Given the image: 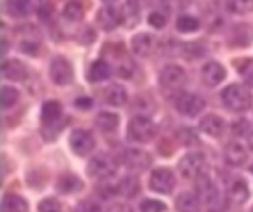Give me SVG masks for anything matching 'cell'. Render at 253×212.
I'll use <instances>...</instances> for the list:
<instances>
[{
  "label": "cell",
  "instance_id": "obj_1",
  "mask_svg": "<svg viewBox=\"0 0 253 212\" xmlns=\"http://www.w3.org/2000/svg\"><path fill=\"white\" fill-rule=\"evenodd\" d=\"M221 100H224V105L228 107L230 112H247L253 103L251 91L244 85H228L221 91Z\"/></svg>",
  "mask_w": 253,
  "mask_h": 212
},
{
  "label": "cell",
  "instance_id": "obj_2",
  "mask_svg": "<svg viewBox=\"0 0 253 212\" xmlns=\"http://www.w3.org/2000/svg\"><path fill=\"white\" fill-rule=\"evenodd\" d=\"M196 194L201 196L203 206L208 208L210 212H221V192H219L214 178L210 176H199V192Z\"/></svg>",
  "mask_w": 253,
  "mask_h": 212
},
{
  "label": "cell",
  "instance_id": "obj_3",
  "mask_svg": "<svg viewBox=\"0 0 253 212\" xmlns=\"http://www.w3.org/2000/svg\"><path fill=\"white\" fill-rule=\"evenodd\" d=\"M155 132H158V128H155V124L151 121L148 117H135L130 119L128 124V137L132 141H139V144H146V141H153Z\"/></svg>",
  "mask_w": 253,
  "mask_h": 212
},
{
  "label": "cell",
  "instance_id": "obj_4",
  "mask_svg": "<svg viewBox=\"0 0 253 212\" xmlns=\"http://www.w3.org/2000/svg\"><path fill=\"white\" fill-rule=\"evenodd\" d=\"M69 146H71V151H73L76 155H80V158H87V155L94 153L96 139H94V135H91L89 130L76 128L69 135Z\"/></svg>",
  "mask_w": 253,
  "mask_h": 212
},
{
  "label": "cell",
  "instance_id": "obj_5",
  "mask_svg": "<svg viewBox=\"0 0 253 212\" xmlns=\"http://www.w3.org/2000/svg\"><path fill=\"white\" fill-rule=\"evenodd\" d=\"M203 167H206V155L203 153H187L180 158V162H178V173H180V178H185V180H192V178H199L201 173H203Z\"/></svg>",
  "mask_w": 253,
  "mask_h": 212
},
{
  "label": "cell",
  "instance_id": "obj_6",
  "mask_svg": "<svg viewBox=\"0 0 253 212\" xmlns=\"http://www.w3.org/2000/svg\"><path fill=\"white\" fill-rule=\"evenodd\" d=\"M187 83V71L178 64H167L165 69L160 71V85L167 89V91H176V89L185 87Z\"/></svg>",
  "mask_w": 253,
  "mask_h": 212
},
{
  "label": "cell",
  "instance_id": "obj_7",
  "mask_svg": "<svg viewBox=\"0 0 253 212\" xmlns=\"http://www.w3.org/2000/svg\"><path fill=\"white\" fill-rule=\"evenodd\" d=\"M114 173V160L105 153L91 155L87 162V176L98 180V178H110Z\"/></svg>",
  "mask_w": 253,
  "mask_h": 212
},
{
  "label": "cell",
  "instance_id": "obj_8",
  "mask_svg": "<svg viewBox=\"0 0 253 212\" xmlns=\"http://www.w3.org/2000/svg\"><path fill=\"white\" fill-rule=\"evenodd\" d=\"M173 107H176L180 114H185V117H196V114L203 112L206 100L201 98V96H196V94L183 91V94L176 96V100H173Z\"/></svg>",
  "mask_w": 253,
  "mask_h": 212
},
{
  "label": "cell",
  "instance_id": "obj_9",
  "mask_svg": "<svg viewBox=\"0 0 253 212\" xmlns=\"http://www.w3.org/2000/svg\"><path fill=\"white\" fill-rule=\"evenodd\" d=\"M148 185L153 192H160V194H171L173 187H176V176H173V171L162 167V169H155L148 178Z\"/></svg>",
  "mask_w": 253,
  "mask_h": 212
},
{
  "label": "cell",
  "instance_id": "obj_10",
  "mask_svg": "<svg viewBox=\"0 0 253 212\" xmlns=\"http://www.w3.org/2000/svg\"><path fill=\"white\" fill-rule=\"evenodd\" d=\"M48 73H50V80L62 87V85L71 83V78H73V66H71V62L66 57H55L53 62H50Z\"/></svg>",
  "mask_w": 253,
  "mask_h": 212
},
{
  "label": "cell",
  "instance_id": "obj_11",
  "mask_svg": "<svg viewBox=\"0 0 253 212\" xmlns=\"http://www.w3.org/2000/svg\"><path fill=\"white\" fill-rule=\"evenodd\" d=\"M98 23L105 30H114L124 23V9H119V5L114 2H105L98 9Z\"/></svg>",
  "mask_w": 253,
  "mask_h": 212
},
{
  "label": "cell",
  "instance_id": "obj_12",
  "mask_svg": "<svg viewBox=\"0 0 253 212\" xmlns=\"http://www.w3.org/2000/svg\"><path fill=\"white\" fill-rule=\"evenodd\" d=\"M130 46H132V53L137 57H151L158 50V39L153 35H148V32H139V35L132 37Z\"/></svg>",
  "mask_w": 253,
  "mask_h": 212
},
{
  "label": "cell",
  "instance_id": "obj_13",
  "mask_svg": "<svg viewBox=\"0 0 253 212\" xmlns=\"http://www.w3.org/2000/svg\"><path fill=\"white\" fill-rule=\"evenodd\" d=\"M224 158L226 162H228L230 167H242V165H247V158H249V146H244L242 141L233 139L226 144L224 148Z\"/></svg>",
  "mask_w": 253,
  "mask_h": 212
},
{
  "label": "cell",
  "instance_id": "obj_14",
  "mask_svg": "<svg viewBox=\"0 0 253 212\" xmlns=\"http://www.w3.org/2000/svg\"><path fill=\"white\" fill-rule=\"evenodd\" d=\"M201 80L208 85V87H217L219 83H224L226 80V69L221 62H208V64H203V69H201Z\"/></svg>",
  "mask_w": 253,
  "mask_h": 212
},
{
  "label": "cell",
  "instance_id": "obj_15",
  "mask_svg": "<svg viewBox=\"0 0 253 212\" xmlns=\"http://www.w3.org/2000/svg\"><path fill=\"white\" fill-rule=\"evenodd\" d=\"M199 130L203 132L206 137H221L224 135V130H226V121L219 114H206V117L201 119V124H199Z\"/></svg>",
  "mask_w": 253,
  "mask_h": 212
},
{
  "label": "cell",
  "instance_id": "obj_16",
  "mask_svg": "<svg viewBox=\"0 0 253 212\" xmlns=\"http://www.w3.org/2000/svg\"><path fill=\"white\" fill-rule=\"evenodd\" d=\"M124 162L130 167L132 171H141L151 167V155L141 148H126L124 151Z\"/></svg>",
  "mask_w": 253,
  "mask_h": 212
},
{
  "label": "cell",
  "instance_id": "obj_17",
  "mask_svg": "<svg viewBox=\"0 0 253 212\" xmlns=\"http://www.w3.org/2000/svg\"><path fill=\"white\" fill-rule=\"evenodd\" d=\"M2 76L5 80H12V83H21L28 78V66L18 59H5L2 62Z\"/></svg>",
  "mask_w": 253,
  "mask_h": 212
},
{
  "label": "cell",
  "instance_id": "obj_18",
  "mask_svg": "<svg viewBox=\"0 0 253 212\" xmlns=\"http://www.w3.org/2000/svg\"><path fill=\"white\" fill-rule=\"evenodd\" d=\"M201 206H203V201H201V196L194 194V192H180V194L176 196L178 212H201Z\"/></svg>",
  "mask_w": 253,
  "mask_h": 212
},
{
  "label": "cell",
  "instance_id": "obj_19",
  "mask_svg": "<svg viewBox=\"0 0 253 212\" xmlns=\"http://www.w3.org/2000/svg\"><path fill=\"white\" fill-rule=\"evenodd\" d=\"M103 100H105V105L121 107L128 103V94H126V89L121 87V85L112 83V85H107L105 91H103Z\"/></svg>",
  "mask_w": 253,
  "mask_h": 212
},
{
  "label": "cell",
  "instance_id": "obj_20",
  "mask_svg": "<svg viewBox=\"0 0 253 212\" xmlns=\"http://www.w3.org/2000/svg\"><path fill=\"white\" fill-rule=\"evenodd\" d=\"M110 73H112V69H110V64H107L105 59H96V62H91V66H89L87 78L91 83H103V80L110 78Z\"/></svg>",
  "mask_w": 253,
  "mask_h": 212
},
{
  "label": "cell",
  "instance_id": "obj_21",
  "mask_svg": "<svg viewBox=\"0 0 253 212\" xmlns=\"http://www.w3.org/2000/svg\"><path fill=\"white\" fill-rule=\"evenodd\" d=\"M42 121L43 126H53V124H59L62 121V105H59L57 100H48V103H43L42 107Z\"/></svg>",
  "mask_w": 253,
  "mask_h": 212
},
{
  "label": "cell",
  "instance_id": "obj_22",
  "mask_svg": "<svg viewBox=\"0 0 253 212\" xmlns=\"http://www.w3.org/2000/svg\"><path fill=\"white\" fill-rule=\"evenodd\" d=\"M228 199L233 206H242V203H247L249 201V185L244 180H233L228 189Z\"/></svg>",
  "mask_w": 253,
  "mask_h": 212
},
{
  "label": "cell",
  "instance_id": "obj_23",
  "mask_svg": "<svg viewBox=\"0 0 253 212\" xmlns=\"http://www.w3.org/2000/svg\"><path fill=\"white\" fill-rule=\"evenodd\" d=\"M96 128L100 132H105V135H112L114 130L119 128V117L114 112H100L96 117Z\"/></svg>",
  "mask_w": 253,
  "mask_h": 212
},
{
  "label": "cell",
  "instance_id": "obj_24",
  "mask_svg": "<svg viewBox=\"0 0 253 212\" xmlns=\"http://www.w3.org/2000/svg\"><path fill=\"white\" fill-rule=\"evenodd\" d=\"M57 189L62 194H71V192H80L83 189V180L76 176V173H64V176L57 180Z\"/></svg>",
  "mask_w": 253,
  "mask_h": 212
},
{
  "label": "cell",
  "instance_id": "obj_25",
  "mask_svg": "<svg viewBox=\"0 0 253 212\" xmlns=\"http://www.w3.org/2000/svg\"><path fill=\"white\" fill-rule=\"evenodd\" d=\"M2 210L5 212H28L30 206H28V201H25L23 196L5 194V199H2Z\"/></svg>",
  "mask_w": 253,
  "mask_h": 212
},
{
  "label": "cell",
  "instance_id": "obj_26",
  "mask_svg": "<svg viewBox=\"0 0 253 212\" xmlns=\"http://www.w3.org/2000/svg\"><path fill=\"white\" fill-rule=\"evenodd\" d=\"M114 192L121 196H135L137 192H139V183H137L135 176H124L117 185H114Z\"/></svg>",
  "mask_w": 253,
  "mask_h": 212
},
{
  "label": "cell",
  "instance_id": "obj_27",
  "mask_svg": "<svg viewBox=\"0 0 253 212\" xmlns=\"http://www.w3.org/2000/svg\"><path fill=\"white\" fill-rule=\"evenodd\" d=\"M62 14H64V18L69 23H78V21H83V16H84V5L83 2H66Z\"/></svg>",
  "mask_w": 253,
  "mask_h": 212
},
{
  "label": "cell",
  "instance_id": "obj_28",
  "mask_svg": "<svg viewBox=\"0 0 253 212\" xmlns=\"http://www.w3.org/2000/svg\"><path fill=\"white\" fill-rule=\"evenodd\" d=\"M176 28H178V32H196L201 28V23L196 16H180L176 21Z\"/></svg>",
  "mask_w": 253,
  "mask_h": 212
},
{
  "label": "cell",
  "instance_id": "obj_29",
  "mask_svg": "<svg viewBox=\"0 0 253 212\" xmlns=\"http://www.w3.org/2000/svg\"><path fill=\"white\" fill-rule=\"evenodd\" d=\"M237 71L242 73L244 83H247L249 87H253V59H242L240 66H237Z\"/></svg>",
  "mask_w": 253,
  "mask_h": 212
},
{
  "label": "cell",
  "instance_id": "obj_30",
  "mask_svg": "<svg viewBox=\"0 0 253 212\" xmlns=\"http://www.w3.org/2000/svg\"><path fill=\"white\" fill-rule=\"evenodd\" d=\"M5 7H9V14H14V16H25V14L32 12V2H18V0H14V2H7Z\"/></svg>",
  "mask_w": 253,
  "mask_h": 212
},
{
  "label": "cell",
  "instance_id": "obj_31",
  "mask_svg": "<svg viewBox=\"0 0 253 212\" xmlns=\"http://www.w3.org/2000/svg\"><path fill=\"white\" fill-rule=\"evenodd\" d=\"M18 103V91L14 87H2V107L9 110L12 105Z\"/></svg>",
  "mask_w": 253,
  "mask_h": 212
},
{
  "label": "cell",
  "instance_id": "obj_32",
  "mask_svg": "<svg viewBox=\"0 0 253 212\" xmlns=\"http://www.w3.org/2000/svg\"><path fill=\"white\" fill-rule=\"evenodd\" d=\"M141 212H165L167 206L162 203V201H153V199H144L139 206Z\"/></svg>",
  "mask_w": 253,
  "mask_h": 212
},
{
  "label": "cell",
  "instance_id": "obj_33",
  "mask_svg": "<svg viewBox=\"0 0 253 212\" xmlns=\"http://www.w3.org/2000/svg\"><path fill=\"white\" fill-rule=\"evenodd\" d=\"M180 50H183L185 57L194 59V57H201V55L206 53L203 48H201V43H180Z\"/></svg>",
  "mask_w": 253,
  "mask_h": 212
},
{
  "label": "cell",
  "instance_id": "obj_34",
  "mask_svg": "<svg viewBox=\"0 0 253 212\" xmlns=\"http://www.w3.org/2000/svg\"><path fill=\"white\" fill-rule=\"evenodd\" d=\"M39 212H62V203L57 199H43L39 203Z\"/></svg>",
  "mask_w": 253,
  "mask_h": 212
},
{
  "label": "cell",
  "instance_id": "obj_35",
  "mask_svg": "<svg viewBox=\"0 0 253 212\" xmlns=\"http://www.w3.org/2000/svg\"><path fill=\"white\" fill-rule=\"evenodd\" d=\"M148 23L153 25V28L162 30L167 25V14L165 12H153V14H148Z\"/></svg>",
  "mask_w": 253,
  "mask_h": 212
},
{
  "label": "cell",
  "instance_id": "obj_36",
  "mask_svg": "<svg viewBox=\"0 0 253 212\" xmlns=\"http://www.w3.org/2000/svg\"><path fill=\"white\" fill-rule=\"evenodd\" d=\"M73 212H103V208L96 201H83V203H78Z\"/></svg>",
  "mask_w": 253,
  "mask_h": 212
},
{
  "label": "cell",
  "instance_id": "obj_37",
  "mask_svg": "<svg viewBox=\"0 0 253 212\" xmlns=\"http://www.w3.org/2000/svg\"><path fill=\"white\" fill-rule=\"evenodd\" d=\"M226 7H228V12L242 14V12H247L249 7H251V2H240V0H235V2H226Z\"/></svg>",
  "mask_w": 253,
  "mask_h": 212
},
{
  "label": "cell",
  "instance_id": "obj_38",
  "mask_svg": "<svg viewBox=\"0 0 253 212\" xmlns=\"http://www.w3.org/2000/svg\"><path fill=\"white\" fill-rule=\"evenodd\" d=\"M18 48H21L23 53H28V55H37V53H39V46H37L35 42H21V43H18Z\"/></svg>",
  "mask_w": 253,
  "mask_h": 212
},
{
  "label": "cell",
  "instance_id": "obj_39",
  "mask_svg": "<svg viewBox=\"0 0 253 212\" xmlns=\"http://www.w3.org/2000/svg\"><path fill=\"white\" fill-rule=\"evenodd\" d=\"M76 107L78 110H91V107H94V100L89 98V96H80V98H76Z\"/></svg>",
  "mask_w": 253,
  "mask_h": 212
},
{
  "label": "cell",
  "instance_id": "obj_40",
  "mask_svg": "<svg viewBox=\"0 0 253 212\" xmlns=\"http://www.w3.org/2000/svg\"><path fill=\"white\" fill-rule=\"evenodd\" d=\"M119 76H121V78L132 76V64H130V62H124V64L119 66Z\"/></svg>",
  "mask_w": 253,
  "mask_h": 212
},
{
  "label": "cell",
  "instance_id": "obj_41",
  "mask_svg": "<svg viewBox=\"0 0 253 212\" xmlns=\"http://www.w3.org/2000/svg\"><path fill=\"white\" fill-rule=\"evenodd\" d=\"M107 212H132V208L126 206V203H114V206L107 208Z\"/></svg>",
  "mask_w": 253,
  "mask_h": 212
},
{
  "label": "cell",
  "instance_id": "obj_42",
  "mask_svg": "<svg viewBox=\"0 0 253 212\" xmlns=\"http://www.w3.org/2000/svg\"><path fill=\"white\" fill-rule=\"evenodd\" d=\"M94 30H84L83 35H80V43H91L94 42Z\"/></svg>",
  "mask_w": 253,
  "mask_h": 212
},
{
  "label": "cell",
  "instance_id": "obj_43",
  "mask_svg": "<svg viewBox=\"0 0 253 212\" xmlns=\"http://www.w3.org/2000/svg\"><path fill=\"white\" fill-rule=\"evenodd\" d=\"M39 16H42L43 21H48V16H53V5H42V9H39Z\"/></svg>",
  "mask_w": 253,
  "mask_h": 212
},
{
  "label": "cell",
  "instance_id": "obj_44",
  "mask_svg": "<svg viewBox=\"0 0 253 212\" xmlns=\"http://www.w3.org/2000/svg\"><path fill=\"white\" fill-rule=\"evenodd\" d=\"M247 146H249V151H253V130L247 135Z\"/></svg>",
  "mask_w": 253,
  "mask_h": 212
},
{
  "label": "cell",
  "instance_id": "obj_45",
  "mask_svg": "<svg viewBox=\"0 0 253 212\" xmlns=\"http://www.w3.org/2000/svg\"><path fill=\"white\" fill-rule=\"evenodd\" d=\"M251 212H253V206H251Z\"/></svg>",
  "mask_w": 253,
  "mask_h": 212
}]
</instances>
